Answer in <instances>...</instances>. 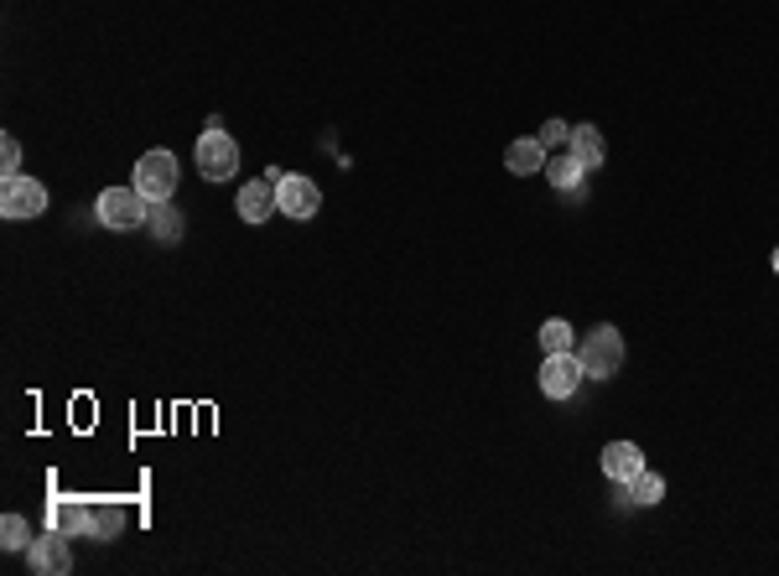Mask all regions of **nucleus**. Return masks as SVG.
I'll return each mask as SVG.
<instances>
[{
  "label": "nucleus",
  "instance_id": "f03ea898",
  "mask_svg": "<svg viewBox=\"0 0 779 576\" xmlns=\"http://www.w3.org/2000/svg\"><path fill=\"white\" fill-rule=\"evenodd\" d=\"M577 359H583L587 380H613L624 369V338L613 327H592L583 343H577Z\"/></svg>",
  "mask_w": 779,
  "mask_h": 576
},
{
  "label": "nucleus",
  "instance_id": "412c9836",
  "mask_svg": "<svg viewBox=\"0 0 779 576\" xmlns=\"http://www.w3.org/2000/svg\"><path fill=\"white\" fill-rule=\"evenodd\" d=\"M775 271H779V250H775Z\"/></svg>",
  "mask_w": 779,
  "mask_h": 576
},
{
  "label": "nucleus",
  "instance_id": "423d86ee",
  "mask_svg": "<svg viewBox=\"0 0 779 576\" xmlns=\"http://www.w3.org/2000/svg\"><path fill=\"white\" fill-rule=\"evenodd\" d=\"M0 214L5 218H43L47 214V188L37 177H5V188H0Z\"/></svg>",
  "mask_w": 779,
  "mask_h": 576
},
{
  "label": "nucleus",
  "instance_id": "aec40b11",
  "mask_svg": "<svg viewBox=\"0 0 779 576\" xmlns=\"http://www.w3.org/2000/svg\"><path fill=\"white\" fill-rule=\"evenodd\" d=\"M22 167V146H16V135H0V177H16Z\"/></svg>",
  "mask_w": 779,
  "mask_h": 576
},
{
  "label": "nucleus",
  "instance_id": "20e7f679",
  "mask_svg": "<svg viewBox=\"0 0 779 576\" xmlns=\"http://www.w3.org/2000/svg\"><path fill=\"white\" fill-rule=\"evenodd\" d=\"M271 182H276V203H281L286 218H317V208H323V188L312 182V177H302V171H271Z\"/></svg>",
  "mask_w": 779,
  "mask_h": 576
},
{
  "label": "nucleus",
  "instance_id": "7ed1b4c3",
  "mask_svg": "<svg viewBox=\"0 0 779 576\" xmlns=\"http://www.w3.org/2000/svg\"><path fill=\"white\" fill-rule=\"evenodd\" d=\"M193 156H197V171H203L208 182H229V177L239 171V141L229 135V130H218V125L197 135Z\"/></svg>",
  "mask_w": 779,
  "mask_h": 576
},
{
  "label": "nucleus",
  "instance_id": "39448f33",
  "mask_svg": "<svg viewBox=\"0 0 779 576\" xmlns=\"http://www.w3.org/2000/svg\"><path fill=\"white\" fill-rule=\"evenodd\" d=\"M130 188H141L152 203H167V197L177 192V156H172V151H146V156L135 161Z\"/></svg>",
  "mask_w": 779,
  "mask_h": 576
},
{
  "label": "nucleus",
  "instance_id": "f257e3e1",
  "mask_svg": "<svg viewBox=\"0 0 779 576\" xmlns=\"http://www.w3.org/2000/svg\"><path fill=\"white\" fill-rule=\"evenodd\" d=\"M94 214H99L105 229L125 235V229H141V224L152 218V197H146L141 188H105L99 192V203H94Z\"/></svg>",
  "mask_w": 779,
  "mask_h": 576
},
{
  "label": "nucleus",
  "instance_id": "9b49d317",
  "mask_svg": "<svg viewBox=\"0 0 779 576\" xmlns=\"http://www.w3.org/2000/svg\"><path fill=\"white\" fill-rule=\"evenodd\" d=\"M566 151H572V156H577V161L592 171V167H603L608 141H603V130H598V125H572V141H566Z\"/></svg>",
  "mask_w": 779,
  "mask_h": 576
},
{
  "label": "nucleus",
  "instance_id": "a211bd4d",
  "mask_svg": "<svg viewBox=\"0 0 779 576\" xmlns=\"http://www.w3.org/2000/svg\"><path fill=\"white\" fill-rule=\"evenodd\" d=\"M541 348L546 353H577V348H572V322H562V317H551L541 327Z\"/></svg>",
  "mask_w": 779,
  "mask_h": 576
},
{
  "label": "nucleus",
  "instance_id": "2eb2a0df",
  "mask_svg": "<svg viewBox=\"0 0 779 576\" xmlns=\"http://www.w3.org/2000/svg\"><path fill=\"white\" fill-rule=\"evenodd\" d=\"M120 530H125V509H115V504H94V514H88V540H115Z\"/></svg>",
  "mask_w": 779,
  "mask_h": 576
},
{
  "label": "nucleus",
  "instance_id": "f8f14e48",
  "mask_svg": "<svg viewBox=\"0 0 779 576\" xmlns=\"http://www.w3.org/2000/svg\"><path fill=\"white\" fill-rule=\"evenodd\" d=\"M88 514H94L88 499H52V530H63L68 540H73V535H88Z\"/></svg>",
  "mask_w": 779,
  "mask_h": 576
},
{
  "label": "nucleus",
  "instance_id": "6ab92c4d",
  "mask_svg": "<svg viewBox=\"0 0 779 576\" xmlns=\"http://www.w3.org/2000/svg\"><path fill=\"white\" fill-rule=\"evenodd\" d=\"M536 141H541L546 151H556V146H566V141H572V125H566V120H546Z\"/></svg>",
  "mask_w": 779,
  "mask_h": 576
},
{
  "label": "nucleus",
  "instance_id": "6e6552de",
  "mask_svg": "<svg viewBox=\"0 0 779 576\" xmlns=\"http://www.w3.org/2000/svg\"><path fill=\"white\" fill-rule=\"evenodd\" d=\"M583 380L587 374H583V359H577V353H546V363H541V395L546 400H572Z\"/></svg>",
  "mask_w": 779,
  "mask_h": 576
},
{
  "label": "nucleus",
  "instance_id": "4468645a",
  "mask_svg": "<svg viewBox=\"0 0 779 576\" xmlns=\"http://www.w3.org/2000/svg\"><path fill=\"white\" fill-rule=\"evenodd\" d=\"M583 177H587V167L572 156V151H562V156H546V182L556 192H577L583 188Z\"/></svg>",
  "mask_w": 779,
  "mask_h": 576
},
{
  "label": "nucleus",
  "instance_id": "1a4fd4ad",
  "mask_svg": "<svg viewBox=\"0 0 779 576\" xmlns=\"http://www.w3.org/2000/svg\"><path fill=\"white\" fill-rule=\"evenodd\" d=\"M235 208H239V218H244V224H265V218L281 208V203H276V182H271V177L244 182V188H239V197H235Z\"/></svg>",
  "mask_w": 779,
  "mask_h": 576
},
{
  "label": "nucleus",
  "instance_id": "f3484780",
  "mask_svg": "<svg viewBox=\"0 0 779 576\" xmlns=\"http://www.w3.org/2000/svg\"><path fill=\"white\" fill-rule=\"evenodd\" d=\"M0 545H5V551H26V545H32V525H26L22 514H5V519H0Z\"/></svg>",
  "mask_w": 779,
  "mask_h": 576
},
{
  "label": "nucleus",
  "instance_id": "ddd939ff",
  "mask_svg": "<svg viewBox=\"0 0 779 576\" xmlns=\"http://www.w3.org/2000/svg\"><path fill=\"white\" fill-rule=\"evenodd\" d=\"M504 167L515 171V177L546 171V146L541 141H530V135H519V141H510V151H504Z\"/></svg>",
  "mask_w": 779,
  "mask_h": 576
},
{
  "label": "nucleus",
  "instance_id": "0eeeda50",
  "mask_svg": "<svg viewBox=\"0 0 779 576\" xmlns=\"http://www.w3.org/2000/svg\"><path fill=\"white\" fill-rule=\"evenodd\" d=\"M26 566L37 576H63L73 572V551H68V535L63 530H47V535H32V545H26Z\"/></svg>",
  "mask_w": 779,
  "mask_h": 576
},
{
  "label": "nucleus",
  "instance_id": "9d476101",
  "mask_svg": "<svg viewBox=\"0 0 779 576\" xmlns=\"http://www.w3.org/2000/svg\"><path fill=\"white\" fill-rule=\"evenodd\" d=\"M603 472L613 483H628L634 472H645V452L634 447V442H608L603 447Z\"/></svg>",
  "mask_w": 779,
  "mask_h": 576
},
{
  "label": "nucleus",
  "instance_id": "dca6fc26",
  "mask_svg": "<svg viewBox=\"0 0 779 576\" xmlns=\"http://www.w3.org/2000/svg\"><path fill=\"white\" fill-rule=\"evenodd\" d=\"M624 489H628V504H660V499H666V478L645 468V472H634Z\"/></svg>",
  "mask_w": 779,
  "mask_h": 576
}]
</instances>
